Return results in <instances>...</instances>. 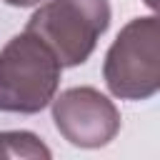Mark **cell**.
Masks as SVG:
<instances>
[{
    "instance_id": "obj_6",
    "label": "cell",
    "mask_w": 160,
    "mask_h": 160,
    "mask_svg": "<svg viewBox=\"0 0 160 160\" xmlns=\"http://www.w3.org/2000/svg\"><path fill=\"white\" fill-rule=\"evenodd\" d=\"M5 2L12 5V8H30V5H40L45 0H5Z\"/></svg>"
},
{
    "instance_id": "obj_5",
    "label": "cell",
    "mask_w": 160,
    "mask_h": 160,
    "mask_svg": "<svg viewBox=\"0 0 160 160\" xmlns=\"http://www.w3.org/2000/svg\"><path fill=\"white\" fill-rule=\"evenodd\" d=\"M0 158H25V160H50V148L30 130H2L0 132Z\"/></svg>"
},
{
    "instance_id": "obj_4",
    "label": "cell",
    "mask_w": 160,
    "mask_h": 160,
    "mask_svg": "<svg viewBox=\"0 0 160 160\" xmlns=\"http://www.w3.org/2000/svg\"><path fill=\"white\" fill-rule=\"evenodd\" d=\"M50 102L58 132L75 148H102L120 132V110L90 85L68 88Z\"/></svg>"
},
{
    "instance_id": "obj_2",
    "label": "cell",
    "mask_w": 160,
    "mask_h": 160,
    "mask_svg": "<svg viewBox=\"0 0 160 160\" xmlns=\"http://www.w3.org/2000/svg\"><path fill=\"white\" fill-rule=\"evenodd\" d=\"M110 20V0H45L25 30L38 35L62 68H78L88 62Z\"/></svg>"
},
{
    "instance_id": "obj_3",
    "label": "cell",
    "mask_w": 160,
    "mask_h": 160,
    "mask_svg": "<svg viewBox=\"0 0 160 160\" xmlns=\"http://www.w3.org/2000/svg\"><path fill=\"white\" fill-rule=\"evenodd\" d=\"M102 80L120 100H150L160 90V22L155 15L132 18L112 40Z\"/></svg>"
},
{
    "instance_id": "obj_1",
    "label": "cell",
    "mask_w": 160,
    "mask_h": 160,
    "mask_svg": "<svg viewBox=\"0 0 160 160\" xmlns=\"http://www.w3.org/2000/svg\"><path fill=\"white\" fill-rule=\"evenodd\" d=\"M62 65L32 32L22 30L0 50V110L35 115L58 92Z\"/></svg>"
}]
</instances>
